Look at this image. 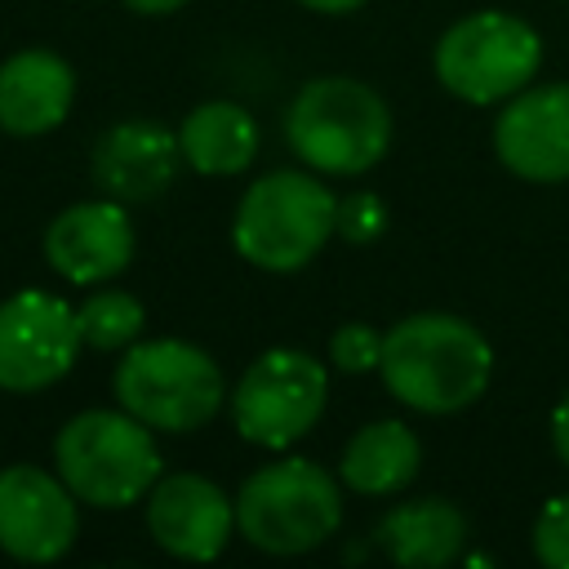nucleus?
<instances>
[{
	"instance_id": "obj_1",
	"label": "nucleus",
	"mask_w": 569,
	"mask_h": 569,
	"mask_svg": "<svg viewBox=\"0 0 569 569\" xmlns=\"http://www.w3.org/2000/svg\"><path fill=\"white\" fill-rule=\"evenodd\" d=\"M378 373L400 405L418 413H458L485 396L493 347L462 316L418 311L382 333Z\"/></svg>"
},
{
	"instance_id": "obj_2",
	"label": "nucleus",
	"mask_w": 569,
	"mask_h": 569,
	"mask_svg": "<svg viewBox=\"0 0 569 569\" xmlns=\"http://www.w3.org/2000/svg\"><path fill=\"white\" fill-rule=\"evenodd\" d=\"M289 151L333 178H356L373 169L391 147V111L387 102L351 76H316L298 89L284 111Z\"/></svg>"
},
{
	"instance_id": "obj_3",
	"label": "nucleus",
	"mask_w": 569,
	"mask_h": 569,
	"mask_svg": "<svg viewBox=\"0 0 569 569\" xmlns=\"http://www.w3.org/2000/svg\"><path fill=\"white\" fill-rule=\"evenodd\" d=\"M160 462L151 427L129 409H84L53 436V471L80 502L102 511L147 498L160 480Z\"/></svg>"
},
{
	"instance_id": "obj_4",
	"label": "nucleus",
	"mask_w": 569,
	"mask_h": 569,
	"mask_svg": "<svg viewBox=\"0 0 569 569\" xmlns=\"http://www.w3.org/2000/svg\"><path fill=\"white\" fill-rule=\"evenodd\" d=\"M116 405L129 409L151 431H200L227 400L218 360L182 338H151L124 347L116 365Z\"/></svg>"
},
{
	"instance_id": "obj_5",
	"label": "nucleus",
	"mask_w": 569,
	"mask_h": 569,
	"mask_svg": "<svg viewBox=\"0 0 569 569\" xmlns=\"http://www.w3.org/2000/svg\"><path fill=\"white\" fill-rule=\"evenodd\" d=\"M342 525L338 476L311 458L258 467L236 493V529L267 556H302L329 542Z\"/></svg>"
},
{
	"instance_id": "obj_6",
	"label": "nucleus",
	"mask_w": 569,
	"mask_h": 569,
	"mask_svg": "<svg viewBox=\"0 0 569 569\" xmlns=\"http://www.w3.org/2000/svg\"><path fill=\"white\" fill-rule=\"evenodd\" d=\"M338 231V200L320 178L298 169H276L240 196L231 244L244 262L262 271H298L307 267L329 236Z\"/></svg>"
},
{
	"instance_id": "obj_7",
	"label": "nucleus",
	"mask_w": 569,
	"mask_h": 569,
	"mask_svg": "<svg viewBox=\"0 0 569 569\" xmlns=\"http://www.w3.org/2000/svg\"><path fill=\"white\" fill-rule=\"evenodd\" d=\"M431 67H436V80L453 98L471 107H493L520 93L538 76L542 40L525 18L502 13V9H480L453 22L436 40Z\"/></svg>"
},
{
	"instance_id": "obj_8",
	"label": "nucleus",
	"mask_w": 569,
	"mask_h": 569,
	"mask_svg": "<svg viewBox=\"0 0 569 569\" xmlns=\"http://www.w3.org/2000/svg\"><path fill=\"white\" fill-rule=\"evenodd\" d=\"M325 400V365L298 347H271L240 373L231 391V422L249 445L289 449L320 422Z\"/></svg>"
},
{
	"instance_id": "obj_9",
	"label": "nucleus",
	"mask_w": 569,
	"mask_h": 569,
	"mask_svg": "<svg viewBox=\"0 0 569 569\" xmlns=\"http://www.w3.org/2000/svg\"><path fill=\"white\" fill-rule=\"evenodd\" d=\"M84 338L76 307L44 289H22L0 302V391L31 396L67 378Z\"/></svg>"
},
{
	"instance_id": "obj_10",
	"label": "nucleus",
	"mask_w": 569,
	"mask_h": 569,
	"mask_svg": "<svg viewBox=\"0 0 569 569\" xmlns=\"http://www.w3.org/2000/svg\"><path fill=\"white\" fill-rule=\"evenodd\" d=\"M76 493L58 471L36 462L0 467V551L27 565H49L71 551L80 533Z\"/></svg>"
},
{
	"instance_id": "obj_11",
	"label": "nucleus",
	"mask_w": 569,
	"mask_h": 569,
	"mask_svg": "<svg viewBox=\"0 0 569 569\" xmlns=\"http://www.w3.org/2000/svg\"><path fill=\"white\" fill-rule=\"evenodd\" d=\"M493 151L525 182H569V80L511 93L493 120Z\"/></svg>"
},
{
	"instance_id": "obj_12",
	"label": "nucleus",
	"mask_w": 569,
	"mask_h": 569,
	"mask_svg": "<svg viewBox=\"0 0 569 569\" xmlns=\"http://www.w3.org/2000/svg\"><path fill=\"white\" fill-rule=\"evenodd\" d=\"M236 525L231 498L196 471L160 476L147 493V529L178 560H218Z\"/></svg>"
},
{
	"instance_id": "obj_13",
	"label": "nucleus",
	"mask_w": 569,
	"mask_h": 569,
	"mask_svg": "<svg viewBox=\"0 0 569 569\" xmlns=\"http://www.w3.org/2000/svg\"><path fill=\"white\" fill-rule=\"evenodd\" d=\"M133 258V222L120 200L67 204L44 231V262L71 284H102Z\"/></svg>"
},
{
	"instance_id": "obj_14",
	"label": "nucleus",
	"mask_w": 569,
	"mask_h": 569,
	"mask_svg": "<svg viewBox=\"0 0 569 569\" xmlns=\"http://www.w3.org/2000/svg\"><path fill=\"white\" fill-rule=\"evenodd\" d=\"M182 164V147L178 133H169L164 124L151 120H124L111 124L89 156L93 182L102 187V196L129 204V200H156L160 191H169V182L178 178Z\"/></svg>"
},
{
	"instance_id": "obj_15",
	"label": "nucleus",
	"mask_w": 569,
	"mask_h": 569,
	"mask_svg": "<svg viewBox=\"0 0 569 569\" xmlns=\"http://www.w3.org/2000/svg\"><path fill=\"white\" fill-rule=\"evenodd\" d=\"M76 98V71L53 49H18L0 62V129L13 138H40L67 120Z\"/></svg>"
},
{
	"instance_id": "obj_16",
	"label": "nucleus",
	"mask_w": 569,
	"mask_h": 569,
	"mask_svg": "<svg viewBox=\"0 0 569 569\" xmlns=\"http://www.w3.org/2000/svg\"><path fill=\"white\" fill-rule=\"evenodd\" d=\"M373 542L387 551V560L405 569H440L449 565L467 542V516L449 498H413L396 502L378 529Z\"/></svg>"
},
{
	"instance_id": "obj_17",
	"label": "nucleus",
	"mask_w": 569,
	"mask_h": 569,
	"mask_svg": "<svg viewBox=\"0 0 569 569\" xmlns=\"http://www.w3.org/2000/svg\"><path fill=\"white\" fill-rule=\"evenodd\" d=\"M178 147L182 160L204 173V178H231L244 173L258 156V124L240 102L227 98H209L200 107L187 111V120L178 124Z\"/></svg>"
},
{
	"instance_id": "obj_18",
	"label": "nucleus",
	"mask_w": 569,
	"mask_h": 569,
	"mask_svg": "<svg viewBox=\"0 0 569 569\" xmlns=\"http://www.w3.org/2000/svg\"><path fill=\"white\" fill-rule=\"evenodd\" d=\"M418 462H422L418 436L400 418H378V422H365L347 440L338 458V476L347 489L365 498H387V493L409 489V480L418 476Z\"/></svg>"
},
{
	"instance_id": "obj_19",
	"label": "nucleus",
	"mask_w": 569,
	"mask_h": 569,
	"mask_svg": "<svg viewBox=\"0 0 569 569\" xmlns=\"http://www.w3.org/2000/svg\"><path fill=\"white\" fill-rule=\"evenodd\" d=\"M76 325H80L84 347H93V351H124V347L138 342V333L147 325V311L124 289H98V293H89L76 307Z\"/></svg>"
},
{
	"instance_id": "obj_20",
	"label": "nucleus",
	"mask_w": 569,
	"mask_h": 569,
	"mask_svg": "<svg viewBox=\"0 0 569 569\" xmlns=\"http://www.w3.org/2000/svg\"><path fill=\"white\" fill-rule=\"evenodd\" d=\"M329 360L342 373H369L382 360V333L373 325H365V320H347L329 338Z\"/></svg>"
},
{
	"instance_id": "obj_21",
	"label": "nucleus",
	"mask_w": 569,
	"mask_h": 569,
	"mask_svg": "<svg viewBox=\"0 0 569 569\" xmlns=\"http://www.w3.org/2000/svg\"><path fill=\"white\" fill-rule=\"evenodd\" d=\"M533 556L547 569H569V493L542 502L533 520Z\"/></svg>"
},
{
	"instance_id": "obj_22",
	"label": "nucleus",
	"mask_w": 569,
	"mask_h": 569,
	"mask_svg": "<svg viewBox=\"0 0 569 569\" xmlns=\"http://www.w3.org/2000/svg\"><path fill=\"white\" fill-rule=\"evenodd\" d=\"M387 227V204L373 191H351L338 200V236L351 244H369L378 240Z\"/></svg>"
},
{
	"instance_id": "obj_23",
	"label": "nucleus",
	"mask_w": 569,
	"mask_h": 569,
	"mask_svg": "<svg viewBox=\"0 0 569 569\" xmlns=\"http://www.w3.org/2000/svg\"><path fill=\"white\" fill-rule=\"evenodd\" d=\"M551 445H556V453H560V462L569 467V391L556 400V409H551Z\"/></svg>"
},
{
	"instance_id": "obj_24",
	"label": "nucleus",
	"mask_w": 569,
	"mask_h": 569,
	"mask_svg": "<svg viewBox=\"0 0 569 569\" xmlns=\"http://www.w3.org/2000/svg\"><path fill=\"white\" fill-rule=\"evenodd\" d=\"M302 9H316V13H356L365 0H298Z\"/></svg>"
},
{
	"instance_id": "obj_25",
	"label": "nucleus",
	"mask_w": 569,
	"mask_h": 569,
	"mask_svg": "<svg viewBox=\"0 0 569 569\" xmlns=\"http://www.w3.org/2000/svg\"><path fill=\"white\" fill-rule=\"evenodd\" d=\"M133 13H173V9H182L187 0H124Z\"/></svg>"
}]
</instances>
